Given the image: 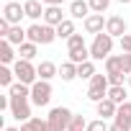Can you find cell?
I'll return each mask as SVG.
<instances>
[{
    "label": "cell",
    "instance_id": "cell-37",
    "mask_svg": "<svg viewBox=\"0 0 131 131\" xmlns=\"http://www.w3.org/2000/svg\"><path fill=\"white\" fill-rule=\"evenodd\" d=\"M41 3L49 8V5H62V0H41Z\"/></svg>",
    "mask_w": 131,
    "mask_h": 131
},
{
    "label": "cell",
    "instance_id": "cell-11",
    "mask_svg": "<svg viewBox=\"0 0 131 131\" xmlns=\"http://www.w3.org/2000/svg\"><path fill=\"white\" fill-rule=\"evenodd\" d=\"M36 72H39V80H46V82H51L54 77H59V67L54 62H49V59H44V62L36 64Z\"/></svg>",
    "mask_w": 131,
    "mask_h": 131
},
{
    "label": "cell",
    "instance_id": "cell-42",
    "mask_svg": "<svg viewBox=\"0 0 131 131\" xmlns=\"http://www.w3.org/2000/svg\"><path fill=\"white\" fill-rule=\"evenodd\" d=\"M128 100H131V98H128Z\"/></svg>",
    "mask_w": 131,
    "mask_h": 131
},
{
    "label": "cell",
    "instance_id": "cell-21",
    "mask_svg": "<svg viewBox=\"0 0 131 131\" xmlns=\"http://www.w3.org/2000/svg\"><path fill=\"white\" fill-rule=\"evenodd\" d=\"M59 77H62L64 82H72V80L77 77V64H72V62L67 59V62L59 67Z\"/></svg>",
    "mask_w": 131,
    "mask_h": 131
},
{
    "label": "cell",
    "instance_id": "cell-10",
    "mask_svg": "<svg viewBox=\"0 0 131 131\" xmlns=\"http://www.w3.org/2000/svg\"><path fill=\"white\" fill-rule=\"evenodd\" d=\"M105 34H111L113 39H121V36H126V34H128L126 18H121V16H111V18L105 21Z\"/></svg>",
    "mask_w": 131,
    "mask_h": 131
},
{
    "label": "cell",
    "instance_id": "cell-16",
    "mask_svg": "<svg viewBox=\"0 0 131 131\" xmlns=\"http://www.w3.org/2000/svg\"><path fill=\"white\" fill-rule=\"evenodd\" d=\"M118 72H123V54H111L105 59V75H118Z\"/></svg>",
    "mask_w": 131,
    "mask_h": 131
},
{
    "label": "cell",
    "instance_id": "cell-9",
    "mask_svg": "<svg viewBox=\"0 0 131 131\" xmlns=\"http://www.w3.org/2000/svg\"><path fill=\"white\" fill-rule=\"evenodd\" d=\"M105 21H108V18H103L100 13H90V16L82 21V28H85V34L98 36V34H103V31H105Z\"/></svg>",
    "mask_w": 131,
    "mask_h": 131
},
{
    "label": "cell",
    "instance_id": "cell-40",
    "mask_svg": "<svg viewBox=\"0 0 131 131\" xmlns=\"http://www.w3.org/2000/svg\"><path fill=\"white\" fill-rule=\"evenodd\" d=\"M126 82H128V85H131V75H128V80H126Z\"/></svg>",
    "mask_w": 131,
    "mask_h": 131
},
{
    "label": "cell",
    "instance_id": "cell-1",
    "mask_svg": "<svg viewBox=\"0 0 131 131\" xmlns=\"http://www.w3.org/2000/svg\"><path fill=\"white\" fill-rule=\"evenodd\" d=\"M111 51H113V36H111V34L103 31V34L93 36V44H90V59H93V62H103V59H108Z\"/></svg>",
    "mask_w": 131,
    "mask_h": 131
},
{
    "label": "cell",
    "instance_id": "cell-8",
    "mask_svg": "<svg viewBox=\"0 0 131 131\" xmlns=\"http://www.w3.org/2000/svg\"><path fill=\"white\" fill-rule=\"evenodd\" d=\"M26 16V10H23V5L21 3H16V0H8L5 3V8H3V18L10 23V26H21V18Z\"/></svg>",
    "mask_w": 131,
    "mask_h": 131
},
{
    "label": "cell",
    "instance_id": "cell-29",
    "mask_svg": "<svg viewBox=\"0 0 131 131\" xmlns=\"http://www.w3.org/2000/svg\"><path fill=\"white\" fill-rule=\"evenodd\" d=\"M88 3H90V10L93 13H100L103 16L108 10V5H111V0H88Z\"/></svg>",
    "mask_w": 131,
    "mask_h": 131
},
{
    "label": "cell",
    "instance_id": "cell-19",
    "mask_svg": "<svg viewBox=\"0 0 131 131\" xmlns=\"http://www.w3.org/2000/svg\"><path fill=\"white\" fill-rule=\"evenodd\" d=\"M5 41H10L13 46H21V44H26V41H28V34H26V28L13 26V28H10V34L5 36Z\"/></svg>",
    "mask_w": 131,
    "mask_h": 131
},
{
    "label": "cell",
    "instance_id": "cell-25",
    "mask_svg": "<svg viewBox=\"0 0 131 131\" xmlns=\"http://www.w3.org/2000/svg\"><path fill=\"white\" fill-rule=\"evenodd\" d=\"M113 121H118V123H131V100H126L123 105H118V113H116Z\"/></svg>",
    "mask_w": 131,
    "mask_h": 131
},
{
    "label": "cell",
    "instance_id": "cell-4",
    "mask_svg": "<svg viewBox=\"0 0 131 131\" xmlns=\"http://www.w3.org/2000/svg\"><path fill=\"white\" fill-rule=\"evenodd\" d=\"M108 90H111V82H108V75H95L88 85V100L93 103H100L108 98Z\"/></svg>",
    "mask_w": 131,
    "mask_h": 131
},
{
    "label": "cell",
    "instance_id": "cell-14",
    "mask_svg": "<svg viewBox=\"0 0 131 131\" xmlns=\"http://www.w3.org/2000/svg\"><path fill=\"white\" fill-rule=\"evenodd\" d=\"M62 21H67V18H64V10H62V5H49L46 10H44V23L46 26H59Z\"/></svg>",
    "mask_w": 131,
    "mask_h": 131
},
{
    "label": "cell",
    "instance_id": "cell-17",
    "mask_svg": "<svg viewBox=\"0 0 131 131\" xmlns=\"http://www.w3.org/2000/svg\"><path fill=\"white\" fill-rule=\"evenodd\" d=\"M0 62H3L5 64V67H8V64H16L18 59H16V51H13V44L10 41H0Z\"/></svg>",
    "mask_w": 131,
    "mask_h": 131
},
{
    "label": "cell",
    "instance_id": "cell-6",
    "mask_svg": "<svg viewBox=\"0 0 131 131\" xmlns=\"http://www.w3.org/2000/svg\"><path fill=\"white\" fill-rule=\"evenodd\" d=\"M49 100H51V82H46V80L34 82L31 85V103L44 108V105H49Z\"/></svg>",
    "mask_w": 131,
    "mask_h": 131
},
{
    "label": "cell",
    "instance_id": "cell-36",
    "mask_svg": "<svg viewBox=\"0 0 131 131\" xmlns=\"http://www.w3.org/2000/svg\"><path fill=\"white\" fill-rule=\"evenodd\" d=\"M21 131H39V128H36V123H34V118H31V121L21 123Z\"/></svg>",
    "mask_w": 131,
    "mask_h": 131
},
{
    "label": "cell",
    "instance_id": "cell-27",
    "mask_svg": "<svg viewBox=\"0 0 131 131\" xmlns=\"http://www.w3.org/2000/svg\"><path fill=\"white\" fill-rule=\"evenodd\" d=\"M77 49H85V36H82V34H75V36L67 41V51H77Z\"/></svg>",
    "mask_w": 131,
    "mask_h": 131
},
{
    "label": "cell",
    "instance_id": "cell-33",
    "mask_svg": "<svg viewBox=\"0 0 131 131\" xmlns=\"http://www.w3.org/2000/svg\"><path fill=\"white\" fill-rule=\"evenodd\" d=\"M108 131H131V123H118V121H113V123L108 126Z\"/></svg>",
    "mask_w": 131,
    "mask_h": 131
},
{
    "label": "cell",
    "instance_id": "cell-34",
    "mask_svg": "<svg viewBox=\"0 0 131 131\" xmlns=\"http://www.w3.org/2000/svg\"><path fill=\"white\" fill-rule=\"evenodd\" d=\"M0 111H10V95H0Z\"/></svg>",
    "mask_w": 131,
    "mask_h": 131
},
{
    "label": "cell",
    "instance_id": "cell-24",
    "mask_svg": "<svg viewBox=\"0 0 131 131\" xmlns=\"http://www.w3.org/2000/svg\"><path fill=\"white\" fill-rule=\"evenodd\" d=\"M34 57H36V44L26 41V44H21V46H18V59H26V62H31Z\"/></svg>",
    "mask_w": 131,
    "mask_h": 131
},
{
    "label": "cell",
    "instance_id": "cell-41",
    "mask_svg": "<svg viewBox=\"0 0 131 131\" xmlns=\"http://www.w3.org/2000/svg\"><path fill=\"white\" fill-rule=\"evenodd\" d=\"M70 3H72V0H70Z\"/></svg>",
    "mask_w": 131,
    "mask_h": 131
},
{
    "label": "cell",
    "instance_id": "cell-35",
    "mask_svg": "<svg viewBox=\"0 0 131 131\" xmlns=\"http://www.w3.org/2000/svg\"><path fill=\"white\" fill-rule=\"evenodd\" d=\"M123 72L131 75V54H123Z\"/></svg>",
    "mask_w": 131,
    "mask_h": 131
},
{
    "label": "cell",
    "instance_id": "cell-3",
    "mask_svg": "<svg viewBox=\"0 0 131 131\" xmlns=\"http://www.w3.org/2000/svg\"><path fill=\"white\" fill-rule=\"evenodd\" d=\"M72 111L70 108H64V105H57V108H51L49 111V116H46V121H49V126L54 128V131H67L70 128V123H72Z\"/></svg>",
    "mask_w": 131,
    "mask_h": 131
},
{
    "label": "cell",
    "instance_id": "cell-13",
    "mask_svg": "<svg viewBox=\"0 0 131 131\" xmlns=\"http://www.w3.org/2000/svg\"><path fill=\"white\" fill-rule=\"evenodd\" d=\"M23 10H26V18H31L34 23H39L41 18H44V3H41V0H26V3H23Z\"/></svg>",
    "mask_w": 131,
    "mask_h": 131
},
{
    "label": "cell",
    "instance_id": "cell-30",
    "mask_svg": "<svg viewBox=\"0 0 131 131\" xmlns=\"http://www.w3.org/2000/svg\"><path fill=\"white\" fill-rule=\"evenodd\" d=\"M85 131H108V123L103 118H95V121H88V128Z\"/></svg>",
    "mask_w": 131,
    "mask_h": 131
},
{
    "label": "cell",
    "instance_id": "cell-5",
    "mask_svg": "<svg viewBox=\"0 0 131 131\" xmlns=\"http://www.w3.org/2000/svg\"><path fill=\"white\" fill-rule=\"evenodd\" d=\"M13 72H16V80L18 82H23V85H34V82H39V72H36V67L31 62H26V59H18L16 64H13Z\"/></svg>",
    "mask_w": 131,
    "mask_h": 131
},
{
    "label": "cell",
    "instance_id": "cell-22",
    "mask_svg": "<svg viewBox=\"0 0 131 131\" xmlns=\"http://www.w3.org/2000/svg\"><path fill=\"white\" fill-rule=\"evenodd\" d=\"M98 72H95V62H85V64H77V77L80 80H93Z\"/></svg>",
    "mask_w": 131,
    "mask_h": 131
},
{
    "label": "cell",
    "instance_id": "cell-23",
    "mask_svg": "<svg viewBox=\"0 0 131 131\" xmlns=\"http://www.w3.org/2000/svg\"><path fill=\"white\" fill-rule=\"evenodd\" d=\"M8 95H10V98H26V100H31V88L23 85V82H16V85L8 90Z\"/></svg>",
    "mask_w": 131,
    "mask_h": 131
},
{
    "label": "cell",
    "instance_id": "cell-12",
    "mask_svg": "<svg viewBox=\"0 0 131 131\" xmlns=\"http://www.w3.org/2000/svg\"><path fill=\"white\" fill-rule=\"evenodd\" d=\"M90 13H93V10H90V3H88V0H72V3H70V16H72V21H85Z\"/></svg>",
    "mask_w": 131,
    "mask_h": 131
},
{
    "label": "cell",
    "instance_id": "cell-26",
    "mask_svg": "<svg viewBox=\"0 0 131 131\" xmlns=\"http://www.w3.org/2000/svg\"><path fill=\"white\" fill-rule=\"evenodd\" d=\"M13 77H16V72L10 70V67H5V64H3V67H0V85H3V88H13L16 82H13Z\"/></svg>",
    "mask_w": 131,
    "mask_h": 131
},
{
    "label": "cell",
    "instance_id": "cell-28",
    "mask_svg": "<svg viewBox=\"0 0 131 131\" xmlns=\"http://www.w3.org/2000/svg\"><path fill=\"white\" fill-rule=\"evenodd\" d=\"M88 128V121H85V116H72V123H70V128L67 131H85Z\"/></svg>",
    "mask_w": 131,
    "mask_h": 131
},
{
    "label": "cell",
    "instance_id": "cell-31",
    "mask_svg": "<svg viewBox=\"0 0 131 131\" xmlns=\"http://www.w3.org/2000/svg\"><path fill=\"white\" fill-rule=\"evenodd\" d=\"M126 80H128V75H123V72H118V75H108L111 88H113V85H126Z\"/></svg>",
    "mask_w": 131,
    "mask_h": 131
},
{
    "label": "cell",
    "instance_id": "cell-15",
    "mask_svg": "<svg viewBox=\"0 0 131 131\" xmlns=\"http://www.w3.org/2000/svg\"><path fill=\"white\" fill-rule=\"evenodd\" d=\"M95 108H98V116L105 121V118H116V113H118V105L111 100V98H105V100H100V103H95Z\"/></svg>",
    "mask_w": 131,
    "mask_h": 131
},
{
    "label": "cell",
    "instance_id": "cell-2",
    "mask_svg": "<svg viewBox=\"0 0 131 131\" xmlns=\"http://www.w3.org/2000/svg\"><path fill=\"white\" fill-rule=\"evenodd\" d=\"M26 34H28V41L31 44H51L54 39H57V28L54 26H46V23H31L28 28H26Z\"/></svg>",
    "mask_w": 131,
    "mask_h": 131
},
{
    "label": "cell",
    "instance_id": "cell-7",
    "mask_svg": "<svg viewBox=\"0 0 131 131\" xmlns=\"http://www.w3.org/2000/svg\"><path fill=\"white\" fill-rule=\"evenodd\" d=\"M10 116L16 121H21V123L31 121L34 118L31 116V100H26V98H10Z\"/></svg>",
    "mask_w": 131,
    "mask_h": 131
},
{
    "label": "cell",
    "instance_id": "cell-39",
    "mask_svg": "<svg viewBox=\"0 0 131 131\" xmlns=\"http://www.w3.org/2000/svg\"><path fill=\"white\" fill-rule=\"evenodd\" d=\"M118 3H121V5H128V3H131V0H118Z\"/></svg>",
    "mask_w": 131,
    "mask_h": 131
},
{
    "label": "cell",
    "instance_id": "cell-18",
    "mask_svg": "<svg viewBox=\"0 0 131 131\" xmlns=\"http://www.w3.org/2000/svg\"><path fill=\"white\" fill-rule=\"evenodd\" d=\"M75 34H77V28H75V21H72V18L62 21V23L57 26V39H64V41H70Z\"/></svg>",
    "mask_w": 131,
    "mask_h": 131
},
{
    "label": "cell",
    "instance_id": "cell-20",
    "mask_svg": "<svg viewBox=\"0 0 131 131\" xmlns=\"http://www.w3.org/2000/svg\"><path fill=\"white\" fill-rule=\"evenodd\" d=\"M108 98H111V100H113L116 105H123V103H126V100H128L131 95L126 93V85H113V88L108 90Z\"/></svg>",
    "mask_w": 131,
    "mask_h": 131
},
{
    "label": "cell",
    "instance_id": "cell-32",
    "mask_svg": "<svg viewBox=\"0 0 131 131\" xmlns=\"http://www.w3.org/2000/svg\"><path fill=\"white\" fill-rule=\"evenodd\" d=\"M118 46H121V51H123V54H131V34L121 36V39H118Z\"/></svg>",
    "mask_w": 131,
    "mask_h": 131
},
{
    "label": "cell",
    "instance_id": "cell-38",
    "mask_svg": "<svg viewBox=\"0 0 131 131\" xmlns=\"http://www.w3.org/2000/svg\"><path fill=\"white\" fill-rule=\"evenodd\" d=\"M5 131H21V128H16V126H8V128H5Z\"/></svg>",
    "mask_w": 131,
    "mask_h": 131
}]
</instances>
